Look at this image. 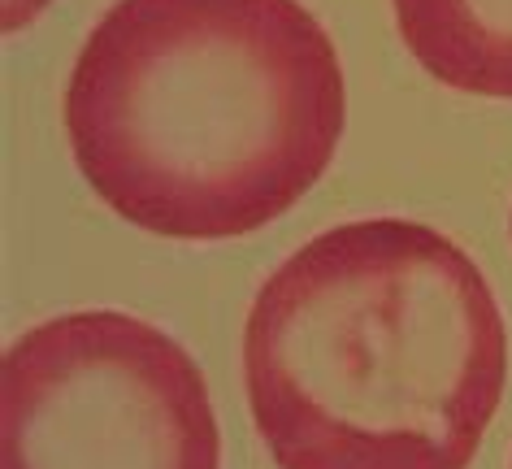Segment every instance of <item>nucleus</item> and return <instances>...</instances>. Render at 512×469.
<instances>
[{"label":"nucleus","mask_w":512,"mask_h":469,"mask_svg":"<svg viewBox=\"0 0 512 469\" xmlns=\"http://www.w3.org/2000/svg\"><path fill=\"white\" fill-rule=\"evenodd\" d=\"M87 187L161 239H243L335 161L343 61L300 0H118L66 83Z\"/></svg>","instance_id":"f257e3e1"},{"label":"nucleus","mask_w":512,"mask_h":469,"mask_svg":"<svg viewBox=\"0 0 512 469\" xmlns=\"http://www.w3.org/2000/svg\"><path fill=\"white\" fill-rule=\"evenodd\" d=\"M504 378L486 274L408 218L313 235L243 322V391L278 469H469Z\"/></svg>","instance_id":"f03ea898"},{"label":"nucleus","mask_w":512,"mask_h":469,"mask_svg":"<svg viewBox=\"0 0 512 469\" xmlns=\"http://www.w3.org/2000/svg\"><path fill=\"white\" fill-rule=\"evenodd\" d=\"M0 469H222L209 383L144 318H48L0 365Z\"/></svg>","instance_id":"7ed1b4c3"},{"label":"nucleus","mask_w":512,"mask_h":469,"mask_svg":"<svg viewBox=\"0 0 512 469\" xmlns=\"http://www.w3.org/2000/svg\"><path fill=\"white\" fill-rule=\"evenodd\" d=\"M395 31L434 83L512 100V0H391Z\"/></svg>","instance_id":"20e7f679"},{"label":"nucleus","mask_w":512,"mask_h":469,"mask_svg":"<svg viewBox=\"0 0 512 469\" xmlns=\"http://www.w3.org/2000/svg\"><path fill=\"white\" fill-rule=\"evenodd\" d=\"M48 5H53V0H5V35L31 27V22L40 18Z\"/></svg>","instance_id":"39448f33"},{"label":"nucleus","mask_w":512,"mask_h":469,"mask_svg":"<svg viewBox=\"0 0 512 469\" xmlns=\"http://www.w3.org/2000/svg\"><path fill=\"white\" fill-rule=\"evenodd\" d=\"M508 469H512V465H508Z\"/></svg>","instance_id":"423d86ee"}]
</instances>
